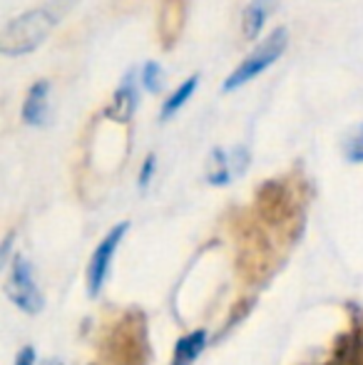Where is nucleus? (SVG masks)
Segmentation results:
<instances>
[{
    "instance_id": "nucleus-1",
    "label": "nucleus",
    "mask_w": 363,
    "mask_h": 365,
    "mask_svg": "<svg viewBox=\"0 0 363 365\" xmlns=\"http://www.w3.org/2000/svg\"><path fill=\"white\" fill-rule=\"evenodd\" d=\"M78 0H50L40 8H33L20 18L10 20L0 35V53L8 58H18V55H28L38 50L50 35V30L65 18V13Z\"/></svg>"
},
{
    "instance_id": "nucleus-2",
    "label": "nucleus",
    "mask_w": 363,
    "mask_h": 365,
    "mask_svg": "<svg viewBox=\"0 0 363 365\" xmlns=\"http://www.w3.org/2000/svg\"><path fill=\"white\" fill-rule=\"evenodd\" d=\"M286 45H289V33H286V28H276L274 33L267 35V38L259 43V48H254L252 53L244 58V63L227 77V82H224V92L239 90L242 85L252 82L257 75H262L264 70L272 68L276 60L284 55Z\"/></svg>"
},
{
    "instance_id": "nucleus-3",
    "label": "nucleus",
    "mask_w": 363,
    "mask_h": 365,
    "mask_svg": "<svg viewBox=\"0 0 363 365\" xmlns=\"http://www.w3.org/2000/svg\"><path fill=\"white\" fill-rule=\"evenodd\" d=\"M8 296L15 301V306H20L28 313H38L43 308V296L38 293L33 284V274H30V266L23 256H18L13 264V271H10V281L5 286Z\"/></svg>"
},
{
    "instance_id": "nucleus-4",
    "label": "nucleus",
    "mask_w": 363,
    "mask_h": 365,
    "mask_svg": "<svg viewBox=\"0 0 363 365\" xmlns=\"http://www.w3.org/2000/svg\"><path fill=\"white\" fill-rule=\"evenodd\" d=\"M127 229H130L127 224L115 226V229H112L110 234H107L105 239L100 241V246L95 249V254H92L90 269H88V289H90V296H97V293H100L102 284H105V279H107V271H110L112 254H115V249L120 246V241H122V236L127 234Z\"/></svg>"
},
{
    "instance_id": "nucleus-5",
    "label": "nucleus",
    "mask_w": 363,
    "mask_h": 365,
    "mask_svg": "<svg viewBox=\"0 0 363 365\" xmlns=\"http://www.w3.org/2000/svg\"><path fill=\"white\" fill-rule=\"evenodd\" d=\"M23 122L30 127H43L50 120V82L38 80L28 90V97L23 102Z\"/></svg>"
},
{
    "instance_id": "nucleus-6",
    "label": "nucleus",
    "mask_w": 363,
    "mask_h": 365,
    "mask_svg": "<svg viewBox=\"0 0 363 365\" xmlns=\"http://www.w3.org/2000/svg\"><path fill=\"white\" fill-rule=\"evenodd\" d=\"M137 105H140V92L135 87V75L127 73V77L122 80V85L117 87L115 92V102L110 107V115L120 122H127L132 115H135Z\"/></svg>"
},
{
    "instance_id": "nucleus-7",
    "label": "nucleus",
    "mask_w": 363,
    "mask_h": 365,
    "mask_svg": "<svg viewBox=\"0 0 363 365\" xmlns=\"http://www.w3.org/2000/svg\"><path fill=\"white\" fill-rule=\"evenodd\" d=\"M279 5V0H252L244 10V18H242V30L249 40H254L259 33L264 30L267 25L269 13Z\"/></svg>"
},
{
    "instance_id": "nucleus-8",
    "label": "nucleus",
    "mask_w": 363,
    "mask_h": 365,
    "mask_svg": "<svg viewBox=\"0 0 363 365\" xmlns=\"http://www.w3.org/2000/svg\"><path fill=\"white\" fill-rule=\"evenodd\" d=\"M199 85V75H192L189 80H184L180 85V90H175L170 97L165 100V105H162V120H170V117H175L177 112H180V107L187 105V100L194 95V90H197Z\"/></svg>"
},
{
    "instance_id": "nucleus-9",
    "label": "nucleus",
    "mask_w": 363,
    "mask_h": 365,
    "mask_svg": "<svg viewBox=\"0 0 363 365\" xmlns=\"http://www.w3.org/2000/svg\"><path fill=\"white\" fill-rule=\"evenodd\" d=\"M204 341H207V333L204 331H197V333H192V336L182 338L175 351V365H192L194 358L202 353Z\"/></svg>"
},
{
    "instance_id": "nucleus-10",
    "label": "nucleus",
    "mask_w": 363,
    "mask_h": 365,
    "mask_svg": "<svg viewBox=\"0 0 363 365\" xmlns=\"http://www.w3.org/2000/svg\"><path fill=\"white\" fill-rule=\"evenodd\" d=\"M232 179V167H229V159L222 149H214L212 152V164H209V182L212 184H227Z\"/></svg>"
},
{
    "instance_id": "nucleus-11",
    "label": "nucleus",
    "mask_w": 363,
    "mask_h": 365,
    "mask_svg": "<svg viewBox=\"0 0 363 365\" xmlns=\"http://www.w3.org/2000/svg\"><path fill=\"white\" fill-rule=\"evenodd\" d=\"M140 80H142V87H145L147 92H160L162 90V68H160V63H155V60L145 63Z\"/></svg>"
},
{
    "instance_id": "nucleus-12",
    "label": "nucleus",
    "mask_w": 363,
    "mask_h": 365,
    "mask_svg": "<svg viewBox=\"0 0 363 365\" xmlns=\"http://www.w3.org/2000/svg\"><path fill=\"white\" fill-rule=\"evenodd\" d=\"M344 149H346V157H349L351 162H363V125L349 137V140H346Z\"/></svg>"
},
{
    "instance_id": "nucleus-13",
    "label": "nucleus",
    "mask_w": 363,
    "mask_h": 365,
    "mask_svg": "<svg viewBox=\"0 0 363 365\" xmlns=\"http://www.w3.org/2000/svg\"><path fill=\"white\" fill-rule=\"evenodd\" d=\"M152 174H155V154H150V157L145 159V167H142V174H140V187L150 184Z\"/></svg>"
},
{
    "instance_id": "nucleus-14",
    "label": "nucleus",
    "mask_w": 363,
    "mask_h": 365,
    "mask_svg": "<svg viewBox=\"0 0 363 365\" xmlns=\"http://www.w3.org/2000/svg\"><path fill=\"white\" fill-rule=\"evenodd\" d=\"M18 365H35V353L33 348H25L23 353L18 356Z\"/></svg>"
}]
</instances>
